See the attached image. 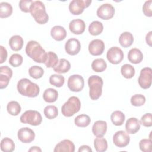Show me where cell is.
I'll return each instance as SVG.
<instances>
[{
    "label": "cell",
    "mask_w": 152,
    "mask_h": 152,
    "mask_svg": "<svg viewBox=\"0 0 152 152\" xmlns=\"http://www.w3.org/2000/svg\"><path fill=\"white\" fill-rule=\"evenodd\" d=\"M27 55L37 63H45L47 57V53L42 46L36 41H29L26 46Z\"/></svg>",
    "instance_id": "6da1fadb"
},
{
    "label": "cell",
    "mask_w": 152,
    "mask_h": 152,
    "mask_svg": "<svg viewBox=\"0 0 152 152\" xmlns=\"http://www.w3.org/2000/svg\"><path fill=\"white\" fill-rule=\"evenodd\" d=\"M17 88L20 94L28 97H36L40 93L39 86L27 78L20 79L17 83Z\"/></svg>",
    "instance_id": "7a4b0ae2"
},
{
    "label": "cell",
    "mask_w": 152,
    "mask_h": 152,
    "mask_svg": "<svg viewBox=\"0 0 152 152\" xmlns=\"http://www.w3.org/2000/svg\"><path fill=\"white\" fill-rule=\"evenodd\" d=\"M30 12L36 22L39 24H44L49 20V15L46 13L45 6L40 1L33 2Z\"/></svg>",
    "instance_id": "3957f363"
},
{
    "label": "cell",
    "mask_w": 152,
    "mask_h": 152,
    "mask_svg": "<svg viewBox=\"0 0 152 152\" xmlns=\"http://www.w3.org/2000/svg\"><path fill=\"white\" fill-rule=\"evenodd\" d=\"M103 82L102 78L98 76L93 75L88 79V85L90 88L89 96L91 100H97L102 95Z\"/></svg>",
    "instance_id": "277c9868"
},
{
    "label": "cell",
    "mask_w": 152,
    "mask_h": 152,
    "mask_svg": "<svg viewBox=\"0 0 152 152\" xmlns=\"http://www.w3.org/2000/svg\"><path fill=\"white\" fill-rule=\"evenodd\" d=\"M81 108V102L75 96H72L62 105L61 112L62 115L66 117H71L77 113Z\"/></svg>",
    "instance_id": "5b68a950"
},
{
    "label": "cell",
    "mask_w": 152,
    "mask_h": 152,
    "mask_svg": "<svg viewBox=\"0 0 152 152\" xmlns=\"http://www.w3.org/2000/svg\"><path fill=\"white\" fill-rule=\"evenodd\" d=\"M20 119L22 123L28 124L33 126H37L41 124L42 117L39 112L34 110H28L22 114Z\"/></svg>",
    "instance_id": "8992f818"
},
{
    "label": "cell",
    "mask_w": 152,
    "mask_h": 152,
    "mask_svg": "<svg viewBox=\"0 0 152 152\" xmlns=\"http://www.w3.org/2000/svg\"><path fill=\"white\" fill-rule=\"evenodd\" d=\"M152 69L150 67L142 68L138 77L139 86L143 89H148L151 86Z\"/></svg>",
    "instance_id": "52a82bcc"
},
{
    "label": "cell",
    "mask_w": 152,
    "mask_h": 152,
    "mask_svg": "<svg viewBox=\"0 0 152 152\" xmlns=\"http://www.w3.org/2000/svg\"><path fill=\"white\" fill-rule=\"evenodd\" d=\"M91 3V0H72L69 3V10L72 14L78 15L83 13L84 8L88 7Z\"/></svg>",
    "instance_id": "ba28073f"
},
{
    "label": "cell",
    "mask_w": 152,
    "mask_h": 152,
    "mask_svg": "<svg viewBox=\"0 0 152 152\" xmlns=\"http://www.w3.org/2000/svg\"><path fill=\"white\" fill-rule=\"evenodd\" d=\"M67 85L71 91L74 92H79L84 88V80L81 75L74 74L69 77Z\"/></svg>",
    "instance_id": "9c48e42d"
},
{
    "label": "cell",
    "mask_w": 152,
    "mask_h": 152,
    "mask_svg": "<svg viewBox=\"0 0 152 152\" xmlns=\"http://www.w3.org/2000/svg\"><path fill=\"white\" fill-rule=\"evenodd\" d=\"M115 8L110 4H103L97 10V15L102 20H107L111 19L115 14Z\"/></svg>",
    "instance_id": "30bf717a"
},
{
    "label": "cell",
    "mask_w": 152,
    "mask_h": 152,
    "mask_svg": "<svg viewBox=\"0 0 152 152\" xmlns=\"http://www.w3.org/2000/svg\"><path fill=\"white\" fill-rule=\"evenodd\" d=\"M106 57L110 63L118 64L124 58V52L118 47H112L107 50Z\"/></svg>",
    "instance_id": "8fae6325"
},
{
    "label": "cell",
    "mask_w": 152,
    "mask_h": 152,
    "mask_svg": "<svg viewBox=\"0 0 152 152\" xmlns=\"http://www.w3.org/2000/svg\"><path fill=\"white\" fill-rule=\"evenodd\" d=\"M130 137L127 132L124 131H118L113 136V144L118 147H125L129 142Z\"/></svg>",
    "instance_id": "7c38bea8"
},
{
    "label": "cell",
    "mask_w": 152,
    "mask_h": 152,
    "mask_svg": "<svg viewBox=\"0 0 152 152\" xmlns=\"http://www.w3.org/2000/svg\"><path fill=\"white\" fill-rule=\"evenodd\" d=\"M12 76V71L8 66H2L0 68V88H6Z\"/></svg>",
    "instance_id": "4fadbf2b"
},
{
    "label": "cell",
    "mask_w": 152,
    "mask_h": 152,
    "mask_svg": "<svg viewBox=\"0 0 152 152\" xmlns=\"http://www.w3.org/2000/svg\"><path fill=\"white\" fill-rule=\"evenodd\" d=\"M18 140L24 143H30L34 140V132L28 127L20 128L17 133Z\"/></svg>",
    "instance_id": "5bb4252c"
},
{
    "label": "cell",
    "mask_w": 152,
    "mask_h": 152,
    "mask_svg": "<svg viewBox=\"0 0 152 152\" xmlns=\"http://www.w3.org/2000/svg\"><path fill=\"white\" fill-rule=\"evenodd\" d=\"M81 49V43L76 38L68 39L65 45V52L70 55H75L79 53Z\"/></svg>",
    "instance_id": "9a60e30c"
},
{
    "label": "cell",
    "mask_w": 152,
    "mask_h": 152,
    "mask_svg": "<svg viewBox=\"0 0 152 152\" xmlns=\"http://www.w3.org/2000/svg\"><path fill=\"white\" fill-rule=\"evenodd\" d=\"M104 48V43L102 40L94 39L88 45V51L93 56H99L103 53Z\"/></svg>",
    "instance_id": "2e32d148"
},
{
    "label": "cell",
    "mask_w": 152,
    "mask_h": 152,
    "mask_svg": "<svg viewBox=\"0 0 152 152\" xmlns=\"http://www.w3.org/2000/svg\"><path fill=\"white\" fill-rule=\"evenodd\" d=\"M69 28L71 33L75 34H81L85 31V22L79 18L72 20L69 24Z\"/></svg>",
    "instance_id": "e0dca14e"
},
{
    "label": "cell",
    "mask_w": 152,
    "mask_h": 152,
    "mask_svg": "<svg viewBox=\"0 0 152 152\" xmlns=\"http://www.w3.org/2000/svg\"><path fill=\"white\" fill-rule=\"evenodd\" d=\"M53 151L55 152H74L75 151V145L72 141L65 139L58 143Z\"/></svg>",
    "instance_id": "ac0fdd59"
},
{
    "label": "cell",
    "mask_w": 152,
    "mask_h": 152,
    "mask_svg": "<svg viewBox=\"0 0 152 152\" xmlns=\"http://www.w3.org/2000/svg\"><path fill=\"white\" fill-rule=\"evenodd\" d=\"M107 131V122L104 121H97L92 126V132L97 137H103Z\"/></svg>",
    "instance_id": "d6986e66"
},
{
    "label": "cell",
    "mask_w": 152,
    "mask_h": 152,
    "mask_svg": "<svg viewBox=\"0 0 152 152\" xmlns=\"http://www.w3.org/2000/svg\"><path fill=\"white\" fill-rule=\"evenodd\" d=\"M140 128V121L136 118H129L125 124V129L128 134H134L137 133Z\"/></svg>",
    "instance_id": "ffe728a7"
},
{
    "label": "cell",
    "mask_w": 152,
    "mask_h": 152,
    "mask_svg": "<svg viewBox=\"0 0 152 152\" xmlns=\"http://www.w3.org/2000/svg\"><path fill=\"white\" fill-rule=\"evenodd\" d=\"M50 34L54 40L61 41L66 37V31L64 27L61 26H55L50 30Z\"/></svg>",
    "instance_id": "44dd1931"
},
{
    "label": "cell",
    "mask_w": 152,
    "mask_h": 152,
    "mask_svg": "<svg viewBox=\"0 0 152 152\" xmlns=\"http://www.w3.org/2000/svg\"><path fill=\"white\" fill-rule=\"evenodd\" d=\"M128 59L131 63L137 64L142 61L143 55L140 49L132 48L128 53Z\"/></svg>",
    "instance_id": "7402d4cb"
},
{
    "label": "cell",
    "mask_w": 152,
    "mask_h": 152,
    "mask_svg": "<svg viewBox=\"0 0 152 152\" xmlns=\"http://www.w3.org/2000/svg\"><path fill=\"white\" fill-rule=\"evenodd\" d=\"M23 39L19 35L12 36L9 40V45L11 49L14 51L20 50L23 46Z\"/></svg>",
    "instance_id": "603a6c76"
},
{
    "label": "cell",
    "mask_w": 152,
    "mask_h": 152,
    "mask_svg": "<svg viewBox=\"0 0 152 152\" xmlns=\"http://www.w3.org/2000/svg\"><path fill=\"white\" fill-rule=\"evenodd\" d=\"M119 42L123 48H128L132 45L134 42L133 35L129 32L125 31L120 35Z\"/></svg>",
    "instance_id": "cb8c5ba5"
},
{
    "label": "cell",
    "mask_w": 152,
    "mask_h": 152,
    "mask_svg": "<svg viewBox=\"0 0 152 152\" xmlns=\"http://www.w3.org/2000/svg\"><path fill=\"white\" fill-rule=\"evenodd\" d=\"M71 68L70 62L64 58L59 60L58 64L53 68L55 72L59 74H64L67 72Z\"/></svg>",
    "instance_id": "d4e9b609"
},
{
    "label": "cell",
    "mask_w": 152,
    "mask_h": 152,
    "mask_svg": "<svg viewBox=\"0 0 152 152\" xmlns=\"http://www.w3.org/2000/svg\"><path fill=\"white\" fill-rule=\"evenodd\" d=\"M58 97V92L54 88H49L45 90L43 94V100L48 103L55 102Z\"/></svg>",
    "instance_id": "484cf974"
},
{
    "label": "cell",
    "mask_w": 152,
    "mask_h": 152,
    "mask_svg": "<svg viewBox=\"0 0 152 152\" xmlns=\"http://www.w3.org/2000/svg\"><path fill=\"white\" fill-rule=\"evenodd\" d=\"M125 116L124 113L120 110H116L112 113L110 119L112 122L116 126L122 125L125 121Z\"/></svg>",
    "instance_id": "4316f807"
},
{
    "label": "cell",
    "mask_w": 152,
    "mask_h": 152,
    "mask_svg": "<svg viewBox=\"0 0 152 152\" xmlns=\"http://www.w3.org/2000/svg\"><path fill=\"white\" fill-rule=\"evenodd\" d=\"M103 30V24L99 21H94L90 23L88 27V31L93 36H97Z\"/></svg>",
    "instance_id": "83f0119b"
},
{
    "label": "cell",
    "mask_w": 152,
    "mask_h": 152,
    "mask_svg": "<svg viewBox=\"0 0 152 152\" xmlns=\"http://www.w3.org/2000/svg\"><path fill=\"white\" fill-rule=\"evenodd\" d=\"M91 119L87 115L81 114L78 115L74 119V123L76 126L81 128H85L89 125Z\"/></svg>",
    "instance_id": "f1b7e54d"
},
{
    "label": "cell",
    "mask_w": 152,
    "mask_h": 152,
    "mask_svg": "<svg viewBox=\"0 0 152 152\" xmlns=\"http://www.w3.org/2000/svg\"><path fill=\"white\" fill-rule=\"evenodd\" d=\"M15 149V144L10 138H4L1 141V150L4 152H11Z\"/></svg>",
    "instance_id": "f546056e"
},
{
    "label": "cell",
    "mask_w": 152,
    "mask_h": 152,
    "mask_svg": "<svg viewBox=\"0 0 152 152\" xmlns=\"http://www.w3.org/2000/svg\"><path fill=\"white\" fill-rule=\"evenodd\" d=\"M107 67L106 61L102 58H98L93 60L91 63L92 69L96 72H101L104 71Z\"/></svg>",
    "instance_id": "4dcf8cb0"
},
{
    "label": "cell",
    "mask_w": 152,
    "mask_h": 152,
    "mask_svg": "<svg viewBox=\"0 0 152 152\" xmlns=\"http://www.w3.org/2000/svg\"><path fill=\"white\" fill-rule=\"evenodd\" d=\"M94 148L97 152H104L107 148V140L102 137H97L94 140Z\"/></svg>",
    "instance_id": "1f68e13d"
},
{
    "label": "cell",
    "mask_w": 152,
    "mask_h": 152,
    "mask_svg": "<svg viewBox=\"0 0 152 152\" xmlns=\"http://www.w3.org/2000/svg\"><path fill=\"white\" fill-rule=\"evenodd\" d=\"M59 60L57 55L53 52H48L45 62L44 63L47 68H54L58 64Z\"/></svg>",
    "instance_id": "d6a6232c"
},
{
    "label": "cell",
    "mask_w": 152,
    "mask_h": 152,
    "mask_svg": "<svg viewBox=\"0 0 152 152\" xmlns=\"http://www.w3.org/2000/svg\"><path fill=\"white\" fill-rule=\"evenodd\" d=\"M12 7L11 5L6 2L0 3V17L1 18H7L12 13Z\"/></svg>",
    "instance_id": "836d02e7"
},
{
    "label": "cell",
    "mask_w": 152,
    "mask_h": 152,
    "mask_svg": "<svg viewBox=\"0 0 152 152\" xmlns=\"http://www.w3.org/2000/svg\"><path fill=\"white\" fill-rule=\"evenodd\" d=\"M7 110L11 115L17 116L20 113L21 107L17 102L11 101L7 104Z\"/></svg>",
    "instance_id": "e575fe53"
},
{
    "label": "cell",
    "mask_w": 152,
    "mask_h": 152,
    "mask_svg": "<svg viewBox=\"0 0 152 152\" xmlns=\"http://www.w3.org/2000/svg\"><path fill=\"white\" fill-rule=\"evenodd\" d=\"M121 72L124 78L130 79L135 75V69L131 65L126 64L121 66Z\"/></svg>",
    "instance_id": "d590c367"
},
{
    "label": "cell",
    "mask_w": 152,
    "mask_h": 152,
    "mask_svg": "<svg viewBox=\"0 0 152 152\" xmlns=\"http://www.w3.org/2000/svg\"><path fill=\"white\" fill-rule=\"evenodd\" d=\"M44 115L46 118L49 119H53L58 115V109L55 106L48 105L44 109Z\"/></svg>",
    "instance_id": "8d00e7d4"
},
{
    "label": "cell",
    "mask_w": 152,
    "mask_h": 152,
    "mask_svg": "<svg viewBox=\"0 0 152 152\" xmlns=\"http://www.w3.org/2000/svg\"><path fill=\"white\" fill-rule=\"evenodd\" d=\"M65 82L64 76L58 74H52L49 78V83L51 85L56 87H61Z\"/></svg>",
    "instance_id": "74e56055"
},
{
    "label": "cell",
    "mask_w": 152,
    "mask_h": 152,
    "mask_svg": "<svg viewBox=\"0 0 152 152\" xmlns=\"http://www.w3.org/2000/svg\"><path fill=\"white\" fill-rule=\"evenodd\" d=\"M28 73L31 77L34 79H39L42 77L44 74L43 69L39 66L34 65L31 66L28 69Z\"/></svg>",
    "instance_id": "f35d334b"
},
{
    "label": "cell",
    "mask_w": 152,
    "mask_h": 152,
    "mask_svg": "<svg viewBox=\"0 0 152 152\" xmlns=\"http://www.w3.org/2000/svg\"><path fill=\"white\" fill-rule=\"evenodd\" d=\"M146 99L144 95L141 94H137L133 95L130 100L131 104L134 106H141L145 103Z\"/></svg>",
    "instance_id": "ab89813d"
},
{
    "label": "cell",
    "mask_w": 152,
    "mask_h": 152,
    "mask_svg": "<svg viewBox=\"0 0 152 152\" xmlns=\"http://www.w3.org/2000/svg\"><path fill=\"white\" fill-rule=\"evenodd\" d=\"M23 61V56L18 53L12 54L9 59L10 64L14 67H18L20 66Z\"/></svg>",
    "instance_id": "60d3db41"
},
{
    "label": "cell",
    "mask_w": 152,
    "mask_h": 152,
    "mask_svg": "<svg viewBox=\"0 0 152 152\" xmlns=\"http://www.w3.org/2000/svg\"><path fill=\"white\" fill-rule=\"evenodd\" d=\"M140 149L143 152H151V139H142L139 142Z\"/></svg>",
    "instance_id": "b9f144b4"
},
{
    "label": "cell",
    "mask_w": 152,
    "mask_h": 152,
    "mask_svg": "<svg viewBox=\"0 0 152 152\" xmlns=\"http://www.w3.org/2000/svg\"><path fill=\"white\" fill-rule=\"evenodd\" d=\"M140 123L145 127L152 126V115L151 113H147L142 115L140 119Z\"/></svg>",
    "instance_id": "7bdbcfd3"
},
{
    "label": "cell",
    "mask_w": 152,
    "mask_h": 152,
    "mask_svg": "<svg viewBox=\"0 0 152 152\" xmlns=\"http://www.w3.org/2000/svg\"><path fill=\"white\" fill-rule=\"evenodd\" d=\"M31 0H21L19 2V8L21 11L27 13L30 12V7L33 3Z\"/></svg>",
    "instance_id": "ee69618b"
},
{
    "label": "cell",
    "mask_w": 152,
    "mask_h": 152,
    "mask_svg": "<svg viewBox=\"0 0 152 152\" xmlns=\"http://www.w3.org/2000/svg\"><path fill=\"white\" fill-rule=\"evenodd\" d=\"M151 0L145 1L142 7V11L144 14L147 16L151 17L152 16V10H151Z\"/></svg>",
    "instance_id": "f6af8a7d"
},
{
    "label": "cell",
    "mask_w": 152,
    "mask_h": 152,
    "mask_svg": "<svg viewBox=\"0 0 152 152\" xmlns=\"http://www.w3.org/2000/svg\"><path fill=\"white\" fill-rule=\"evenodd\" d=\"M7 58V49L2 46H0V63H4Z\"/></svg>",
    "instance_id": "bcb514c9"
},
{
    "label": "cell",
    "mask_w": 152,
    "mask_h": 152,
    "mask_svg": "<svg viewBox=\"0 0 152 152\" xmlns=\"http://www.w3.org/2000/svg\"><path fill=\"white\" fill-rule=\"evenodd\" d=\"M82 151H86V152H91L92 150L91 148L86 145H83L80 147L78 149V152H82Z\"/></svg>",
    "instance_id": "7dc6e473"
},
{
    "label": "cell",
    "mask_w": 152,
    "mask_h": 152,
    "mask_svg": "<svg viewBox=\"0 0 152 152\" xmlns=\"http://www.w3.org/2000/svg\"><path fill=\"white\" fill-rule=\"evenodd\" d=\"M151 37H152V31H150L148 33H147L145 37L146 42L149 46H151Z\"/></svg>",
    "instance_id": "c3c4849f"
},
{
    "label": "cell",
    "mask_w": 152,
    "mask_h": 152,
    "mask_svg": "<svg viewBox=\"0 0 152 152\" xmlns=\"http://www.w3.org/2000/svg\"><path fill=\"white\" fill-rule=\"evenodd\" d=\"M28 151H42V150L40 147H36V146H34V147H31L29 150Z\"/></svg>",
    "instance_id": "681fc988"
}]
</instances>
